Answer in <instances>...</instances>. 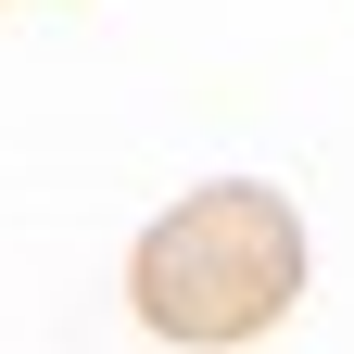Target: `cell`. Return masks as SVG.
<instances>
[{
	"label": "cell",
	"instance_id": "1",
	"mask_svg": "<svg viewBox=\"0 0 354 354\" xmlns=\"http://www.w3.org/2000/svg\"><path fill=\"white\" fill-rule=\"evenodd\" d=\"M127 304L140 329L228 354L253 329H279L304 304V215L266 177H215V190H177V215L140 228V266H127Z\"/></svg>",
	"mask_w": 354,
	"mask_h": 354
}]
</instances>
